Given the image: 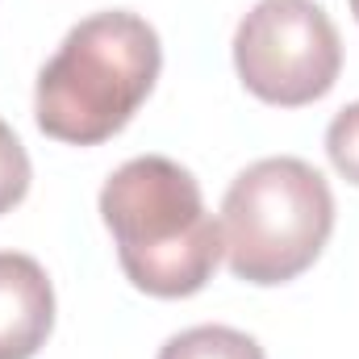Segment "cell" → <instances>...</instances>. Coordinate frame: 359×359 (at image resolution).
<instances>
[{"mask_svg":"<svg viewBox=\"0 0 359 359\" xmlns=\"http://www.w3.org/2000/svg\"><path fill=\"white\" fill-rule=\"evenodd\" d=\"M55 330V288L34 255L0 251V359H34Z\"/></svg>","mask_w":359,"mask_h":359,"instance_id":"5","label":"cell"},{"mask_svg":"<svg viewBox=\"0 0 359 359\" xmlns=\"http://www.w3.org/2000/svg\"><path fill=\"white\" fill-rule=\"evenodd\" d=\"M29 155L21 147V138L13 134V126L0 117V213H8L13 205L25 201L29 192Z\"/></svg>","mask_w":359,"mask_h":359,"instance_id":"7","label":"cell"},{"mask_svg":"<svg viewBox=\"0 0 359 359\" xmlns=\"http://www.w3.org/2000/svg\"><path fill=\"white\" fill-rule=\"evenodd\" d=\"M217 226L226 264L238 280L259 288L288 284L322 255L334 230V196L318 168L276 155L234 176Z\"/></svg>","mask_w":359,"mask_h":359,"instance_id":"3","label":"cell"},{"mask_svg":"<svg viewBox=\"0 0 359 359\" xmlns=\"http://www.w3.org/2000/svg\"><path fill=\"white\" fill-rule=\"evenodd\" d=\"M100 217L121 271L147 297H192L222 264V226L205 213L201 184L163 155L121 163L100 188Z\"/></svg>","mask_w":359,"mask_h":359,"instance_id":"1","label":"cell"},{"mask_svg":"<svg viewBox=\"0 0 359 359\" xmlns=\"http://www.w3.org/2000/svg\"><path fill=\"white\" fill-rule=\"evenodd\" d=\"M351 13H355V21H359V0H351Z\"/></svg>","mask_w":359,"mask_h":359,"instance_id":"9","label":"cell"},{"mask_svg":"<svg viewBox=\"0 0 359 359\" xmlns=\"http://www.w3.org/2000/svg\"><path fill=\"white\" fill-rule=\"evenodd\" d=\"M159 359H268L264 347L234 326H192L163 343Z\"/></svg>","mask_w":359,"mask_h":359,"instance_id":"6","label":"cell"},{"mask_svg":"<svg viewBox=\"0 0 359 359\" xmlns=\"http://www.w3.org/2000/svg\"><path fill=\"white\" fill-rule=\"evenodd\" d=\"M234 67L251 96L280 109L322 100L343 72V42L313 0H259L234 34Z\"/></svg>","mask_w":359,"mask_h":359,"instance_id":"4","label":"cell"},{"mask_svg":"<svg viewBox=\"0 0 359 359\" xmlns=\"http://www.w3.org/2000/svg\"><path fill=\"white\" fill-rule=\"evenodd\" d=\"M159 67L163 46L147 17L126 8L92 13L38 72V130L72 147H96L113 138L151 96Z\"/></svg>","mask_w":359,"mask_h":359,"instance_id":"2","label":"cell"},{"mask_svg":"<svg viewBox=\"0 0 359 359\" xmlns=\"http://www.w3.org/2000/svg\"><path fill=\"white\" fill-rule=\"evenodd\" d=\"M326 155H330L334 172L359 188V100L334 113V121L326 130Z\"/></svg>","mask_w":359,"mask_h":359,"instance_id":"8","label":"cell"}]
</instances>
